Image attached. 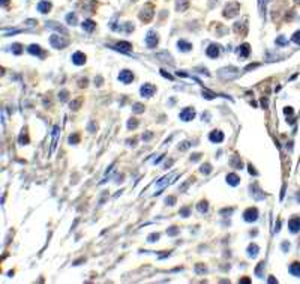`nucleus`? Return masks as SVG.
Listing matches in <instances>:
<instances>
[{
  "mask_svg": "<svg viewBox=\"0 0 300 284\" xmlns=\"http://www.w3.org/2000/svg\"><path fill=\"white\" fill-rule=\"evenodd\" d=\"M50 44H51L54 48H65L66 45L69 44L68 39H65L63 36H59V35H53L50 38Z\"/></svg>",
  "mask_w": 300,
  "mask_h": 284,
  "instance_id": "nucleus-1",
  "label": "nucleus"
},
{
  "mask_svg": "<svg viewBox=\"0 0 300 284\" xmlns=\"http://www.w3.org/2000/svg\"><path fill=\"white\" fill-rule=\"evenodd\" d=\"M119 80L123 84H128V83H131V81L134 80V74H132L131 71H128V69H123V71H120Z\"/></svg>",
  "mask_w": 300,
  "mask_h": 284,
  "instance_id": "nucleus-2",
  "label": "nucleus"
},
{
  "mask_svg": "<svg viewBox=\"0 0 300 284\" xmlns=\"http://www.w3.org/2000/svg\"><path fill=\"white\" fill-rule=\"evenodd\" d=\"M243 218H245V221H255V220L258 218L257 207H249L248 211H245V214H243Z\"/></svg>",
  "mask_w": 300,
  "mask_h": 284,
  "instance_id": "nucleus-3",
  "label": "nucleus"
},
{
  "mask_svg": "<svg viewBox=\"0 0 300 284\" xmlns=\"http://www.w3.org/2000/svg\"><path fill=\"white\" fill-rule=\"evenodd\" d=\"M158 35L155 33V32H149L146 36V44H147V47L149 48H155L156 45H158Z\"/></svg>",
  "mask_w": 300,
  "mask_h": 284,
  "instance_id": "nucleus-4",
  "label": "nucleus"
},
{
  "mask_svg": "<svg viewBox=\"0 0 300 284\" xmlns=\"http://www.w3.org/2000/svg\"><path fill=\"white\" fill-rule=\"evenodd\" d=\"M237 11H239V5L237 3H230V5H227V8L224 9V15L225 17H234L237 14Z\"/></svg>",
  "mask_w": 300,
  "mask_h": 284,
  "instance_id": "nucleus-5",
  "label": "nucleus"
},
{
  "mask_svg": "<svg viewBox=\"0 0 300 284\" xmlns=\"http://www.w3.org/2000/svg\"><path fill=\"white\" fill-rule=\"evenodd\" d=\"M140 92L143 96H146V98H150V96H153V93L156 92V87L153 84H144V86L140 89Z\"/></svg>",
  "mask_w": 300,
  "mask_h": 284,
  "instance_id": "nucleus-6",
  "label": "nucleus"
},
{
  "mask_svg": "<svg viewBox=\"0 0 300 284\" xmlns=\"http://www.w3.org/2000/svg\"><path fill=\"white\" fill-rule=\"evenodd\" d=\"M194 116H195V111H194V108H185L183 111L180 113V119L185 122H189L194 119Z\"/></svg>",
  "mask_w": 300,
  "mask_h": 284,
  "instance_id": "nucleus-7",
  "label": "nucleus"
},
{
  "mask_svg": "<svg viewBox=\"0 0 300 284\" xmlns=\"http://www.w3.org/2000/svg\"><path fill=\"white\" fill-rule=\"evenodd\" d=\"M152 17H153V9H152V6H147L146 11L143 9V12L140 14V18H141L144 23L150 21V20H152Z\"/></svg>",
  "mask_w": 300,
  "mask_h": 284,
  "instance_id": "nucleus-8",
  "label": "nucleus"
},
{
  "mask_svg": "<svg viewBox=\"0 0 300 284\" xmlns=\"http://www.w3.org/2000/svg\"><path fill=\"white\" fill-rule=\"evenodd\" d=\"M288 229H290L293 233L299 232L300 230V218L299 216H297V218H291V220L288 221Z\"/></svg>",
  "mask_w": 300,
  "mask_h": 284,
  "instance_id": "nucleus-9",
  "label": "nucleus"
},
{
  "mask_svg": "<svg viewBox=\"0 0 300 284\" xmlns=\"http://www.w3.org/2000/svg\"><path fill=\"white\" fill-rule=\"evenodd\" d=\"M72 62L75 63V65H84L86 63V56L83 54V53H74V56H72Z\"/></svg>",
  "mask_w": 300,
  "mask_h": 284,
  "instance_id": "nucleus-10",
  "label": "nucleus"
},
{
  "mask_svg": "<svg viewBox=\"0 0 300 284\" xmlns=\"http://www.w3.org/2000/svg\"><path fill=\"white\" fill-rule=\"evenodd\" d=\"M209 138H210V141H213V143H221L224 140V134L221 131H213V132H210Z\"/></svg>",
  "mask_w": 300,
  "mask_h": 284,
  "instance_id": "nucleus-11",
  "label": "nucleus"
},
{
  "mask_svg": "<svg viewBox=\"0 0 300 284\" xmlns=\"http://www.w3.org/2000/svg\"><path fill=\"white\" fill-rule=\"evenodd\" d=\"M50 9H51V3H50L48 0H42V2H39V5H38V11H39V12L47 14Z\"/></svg>",
  "mask_w": 300,
  "mask_h": 284,
  "instance_id": "nucleus-12",
  "label": "nucleus"
},
{
  "mask_svg": "<svg viewBox=\"0 0 300 284\" xmlns=\"http://www.w3.org/2000/svg\"><path fill=\"white\" fill-rule=\"evenodd\" d=\"M117 51H122V53H129L131 50H132V45L129 42H119L116 47H114Z\"/></svg>",
  "mask_w": 300,
  "mask_h": 284,
  "instance_id": "nucleus-13",
  "label": "nucleus"
},
{
  "mask_svg": "<svg viewBox=\"0 0 300 284\" xmlns=\"http://www.w3.org/2000/svg\"><path fill=\"white\" fill-rule=\"evenodd\" d=\"M206 53H207V56H209V57L215 59V57H218V56H219V47H218V45H210V47L206 50Z\"/></svg>",
  "mask_w": 300,
  "mask_h": 284,
  "instance_id": "nucleus-14",
  "label": "nucleus"
},
{
  "mask_svg": "<svg viewBox=\"0 0 300 284\" xmlns=\"http://www.w3.org/2000/svg\"><path fill=\"white\" fill-rule=\"evenodd\" d=\"M239 181H240V178L237 174H234V173H230V174L227 176V182H228L230 185H233V187H236V185L239 183Z\"/></svg>",
  "mask_w": 300,
  "mask_h": 284,
  "instance_id": "nucleus-15",
  "label": "nucleus"
},
{
  "mask_svg": "<svg viewBox=\"0 0 300 284\" xmlns=\"http://www.w3.org/2000/svg\"><path fill=\"white\" fill-rule=\"evenodd\" d=\"M249 51H251V50H249V45H248V44H243V45L240 47V50H239V56H240V57H248Z\"/></svg>",
  "mask_w": 300,
  "mask_h": 284,
  "instance_id": "nucleus-16",
  "label": "nucleus"
},
{
  "mask_svg": "<svg viewBox=\"0 0 300 284\" xmlns=\"http://www.w3.org/2000/svg\"><path fill=\"white\" fill-rule=\"evenodd\" d=\"M95 27H96V24H95L93 21L92 20H86L84 23H83V29L86 30V32H92L93 30Z\"/></svg>",
  "mask_w": 300,
  "mask_h": 284,
  "instance_id": "nucleus-17",
  "label": "nucleus"
},
{
  "mask_svg": "<svg viewBox=\"0 0 300 284\" xmlns=\"http://www.w3.org/2000/svg\"><path fill=\"white\" fill-rule=\"evenodd\" d=\"M290 272H291L293 275H296V277H300V263H293L291 266H290Z\"/></svg>",
  "mask_w": 300,
  "mask_h": 284,
  "instance_id": "nucleus-18",
  "label": "nucleus"
},
{
  "mask_svg": "<svg viewBox=\"0 0 300 284\" xmlns=\"http://www.w3.org/2000/svg\"><path fill=\"white\" fill-rule=\"evenodd\" d=\"M177 45H179V50H182V51H189L192 48V45L189 42H186V41H179Z\"/></svg>",
  "mask_w": 300,
  "mask_h": 284,
  "instance_id": "nucleus-19",
  "label": "nucleus"
},
{
  "mask_svg": "<svg viewBox=\"0 0 300 284\" xmlns=\"http://www.w3.org/2000/svg\"><path fill=\"white\" fill-rule=\"evenodd\" d=\"M29 53H30V54H36V56H41V54H42L41 47H39V45H35V44L29 47Z\"/></svg>",
  "mask_w": 300,
  "mask_h": 284,
  "instance_id": "nucleus-20",
  "label": "nucleus"
},
{
  "mask_svg": "<svg viewBox=\"0 0 300 284\" xmlns=\"http://www.w3.org/2000/svg\"><path fill=\"white\" fill-rule=\"evenodd\" d=\"M248 254L251 256V257H255L258 254V247L255 245V244H251L248 247Z\"/></svg>",
  "mask_w": 300,
  "mask_h": 284,
  "instance_id": "nucleus-21",
  "label": "nucleus"
},
{
  "mask_svg": "<svg viewBox=\"0 0 300 284\" xmlns=\"http://www.w3.org/2000/svg\"><path fill=\"white\" fill-rule=\"evenodd\" d=\"M231 165L234 168H242V159H240V156H233V161H231Z\"/></svg>",
  "mask_w": 300,
  "mask_h": 284,
  "instance_id": "nucleus-22",
  "label": "nucleus"
},
{
  "mask_svg": "<svg viewBox=\"0 0 300 284\" xmlns=\"http://www.w3.org/2000/svg\"><path fill=\"white\" fill-rule=\"evenodd\" d=\"M132 110H134V113H143L144 111V105L143 104H134L132 105Z\"/></svg>",
  "mask_w": 300,
  "mask_h": 284,
  "instance_id": "nucleus-23",
  "label": "nucleus"
},
{
  "mask_svg": "<svg viewBox=\"0 0 300 284\" xmlns=\"http://www.w3.org/2000/svg\"><path fill=\"white\" fill-rule=\"evenodd\" d=\"M186 8H188V2L186 0H179L177 2V9L179 11H185Z\"/></svg>",
  "mask_w": 300,
  "mask_h": 284,
  "instance_id": "nucleus-24",
  "label": "nucleus"
},
{
  "mask_svg": "<svg viewBox=\"0 0 300 284\" xmlns=\"http://www.w3.org/2000/svg\"><path fill=\"white\" fill-rule=\"evenodd\" d=\"M207 209H209V206H207V201H201V203L198 205V211H200L201 214L207 212Z\"/></svg>",
  "mask_w": 300,
  "mask_h": 284,
  "instance_id": "nucleus-25",
  "label": "nucleus"
},
{
  "mask_svg": "<svg viewBox=\"0 0 300 284\" xmlns=\"http://www.w3.org/2000/svg\"><path fill=\"white\" fill-rule=\"evenodd\" d=\"M66 21H68L69 24H75V23H77V15H75V14H69L68 17H66Z\"/></svg>",
  "mask_w": 300,
  "mask_h": 284,
  "instance_id": "nucleus-26",
  "label": "nucleus"
},
{
  "mask_svg": "<svg viewBox=\"0 0 300 284\" xmlns=\"http://www.w3.org/2000/svg\"><path fill=\"white\" fill-rule=\"evenodd\" d=\"M20 143H21V144H27V143H29V137H27L26 131H24V132L20 135Z\"/></svg>",
  "mask_w": 300,
  "mask_h": 284,
  "instance_id": "nucleus-27",
  "label": "nucleus"
},
{
  "mask_svg": "<svg viewBox=\"0 0 300 284\" xmlns=\"http://www.w3.org/2000/svg\"><path fill=\"white\" fill-rule=\"evenodd\" d=\"M78 141H80V135H78V134H74V135L69 137V143H71V144H77Z\"/></svg>",
  "mask_w": 300,
  "mask_h": 284,
  "instance_id": "nucleus-28",
  "label": "nucleus"
},
{
  "mask_svg": "<svg viewBox=\"0 0 300 284\" xmlns=\"http://www.w3.org/2000/svg\"><path fill=\"white\" fill-rule=\"evenodd\" d=\"M80 104H81V98H78V99H75V101H72V102H71V108H72V110H78Z\"/></svg>",
  "mask_w": 300,
  "mask_h": 284,
  "instance_id": "nucleus-29",
  "label": "nucleus"
},
{
  "mask_svg": "<svg viewBox=\"0 0 300 284\" xmlns=\"http://www.w3.org/2000/svg\"><path fill=\"white\" fill-rule=\"evenodd\" d=\"M210 172H212V168H210V165H209V164H203V165H201V173L209 174Z\"/></svg>",
  "mask_w": 300,
  "mask_h": 284,
  "instance_id": "nucleus-30",
  "label": "nucleus"
},
{
  "mask_svg": "<svg viewBox=\"0 0 300 284\" xmlns=\"http://www.w3.org/2000/svg\"><path fill=\"white\" fill-rule=\"evenodd\" d=\"M137 126H138L137 119H131V121L128 122V128L129 129H134V128H137Z\"/></svg>",
  "mask_w": 300,
  "mask_h": 284,
  "instance_id": "nucleus-31",
  "label": "nucleus"
},
{
  "mask_svg": "<svg viewBox=\"0 0 300 284\" xmlns=\"http://www.w3.org/2000/svg\"><path fill=\"white\" fill-rule=\"evenodd\" d=\"M177 233H179V229H177V227H171V229L167 230V234H170V236H176Z\"/></svg>",
  "mask_w": 300,
  "mask_h": 284,
  "instance_id": "nucleus-32",
  "label": "nucleus"
},
{
  "mask_svg": "<svg viewBox=\"0 0 300 284\" xmlns=\"http://www.w3.org/2000/svg\"><path fill=\"white\" fill-rule=\"evenodd\" d=\"M11 48H12V51L15 53V54H20V53H21V45H20V44H14Z\"/></svg>",
  "mask_w": 300,
  "mask_h": 284,
  "instance_id": "nucleus-33",
  "label": "nucleus"
},
{
  "mask_svg": "<svg viewBox=\"0 0 300 284\" xmlns=\"http://www.w3.org/2000/svg\"><path fill=\"white\" fill-rule=\"evenodd\" d=\"M263 267H264V262H261V263L258 265V267H257V269H255V274H257V275L260 277V278L263 277V274H261V269H263Z\"/></svg>",
  "mask_w": 300,
  "mask_h": 284,
  "instance_id": "nucleus-34",
  "label": "nucleus"
},
{
  "mask_svg": "<svg viewBox=\"0 0 300 284\" xmlns=\"http://www.w3.org/2000/svg\"><path fill=\"white\" fill-rule=\"evenodd\" d=\"M158 239H159V234H158V233H152V234L147 238L149 242H155V241H158Z\"/></svg>",
  "mask_w": 300,
  "mask_h": 284,
  "instance_id": "nucleus-35",
  "label": "nucleus"
},
{
  "mask_svg": "<svg viewBox=\"0 0 300 284\" xmlns=\"http://www.w3.org/2000/svg\"><path fill=\"white\" fill-rule=\"evenodd\" d=\"M203 95L206 96L207 99H212V98H215V96H216L215 93H212V92H207V90H203Z\"/></svg>",
  "mask_w": 300,
  "mask_h": 284,
  "instance_id": "nucleus-36",
  "label": "nucleus"
},
{
  "mask_svg": "<svg viewBox=\"0 0 300 284\" xmlns=\"http://www.w3.org/2000/svg\"><path fill=\"white\" fill-rule=\"evenodd\" d=\"M293 41H294L296 44H300V30L294 33V36H293Z\"/></svg>",
  "mask_w": 300,
  "mask_h": 284,
  "instance_id": "nucleus-37",
  "label": "nucleus"
},
{
  "mask_svg": "<svg viewBox=\"0 0 300 284\" xmlns=\"http://www.w3.org/2000/svg\"><path fill=\"white\" fill-rule=\"evenodd\" d=\"M165 203H167V205H170V206H173V205L176 203V197H167Z\"/></svg>",
  "mask_w": 300,
  "mask_h": 284,
  "instance_id": "nucleus-38",
  "label": "nucleus"
},
{
  "mask_svg": "<svg viewBox=\"0 0 300 284\" xmlns=\"http://www.w3.org/2000/svg\"><path fill=\"white\" fill-rule=\"evenodd\" d=\"M195 269H197V272H198V274H204V272H206V271H207V269H206V266H200V265H197V266H195Z\"/></svg>",
  "mask_w": 300,
  "mask_h": 284,
  "instance_id": "nucleus-39",
  "label": "nucleus"
},
{
  "mask_svg": "<svg viewBox=\"0 0 300 284\" xmlns=\"http://www.w3.org/2000/svg\"><path fill=\"white\" fill-rule=\"evenodd\" d=\"M66 96H68V92H66V90H63V92L60 93V96H59V98H60V99H62V101H66Z\"/></svg>",
  "mask_w": 300,
  "mask_h": 284,
  "instance_id": "nucleus-40",
  "label": "nucleus"
},
{
  "mask_svg": "<svg viewBox=\"0 0 300 284\" xmlns=\"http://www.w3.org/2000/svg\"><path fill=\"white\" fill-rule=\"evenodd\" d=\"M180 214H182V215H183V216H188V215H189V209H188V207H185V209H182V211H180Z\"/></svg>",
  "mask_w": 300,
  "mask_h": 284,
  "instance_id": "nucleus-41",
  "label": "nucleus"
},
{
  "mask_svg": "<svg viewBox=\"0 0 300 284\" xmlns=\"http://www.w3.org/2000/svg\"><path fill=\"white\" fill-rule=\"evenodd\" d=\"M285 114H287V116H288V114H293L291 107H287V108H285Z\"/></svg>",
  "mask_w": 300,
  "mask_h": 284,
  "instance_id": "nucleus-42",
  "label": "nucleus"
},
{
  "mask_svg": "<svg viewBox=\"0 0 300 284\" xmlns=\"http://www.w3.org/2000/svg\"><path fill=\"white\" fill-rule=\"evenodd\" d=\"M80 86H81V87L87 86V80H86V78H84V80H81V81H80Z\"/></svg>",
  "mask_w": 300,
  "mask_h": 284,
  "instance_id": "nucleus-43",
  "label": "nucleus"
},
{
  "mask_svg": "<svg viewBox=\"0 0 300 284\" xmlns=\"http://www.w3.org/2000/svg\"><path fill=\"white\" fill-rule=\"evenodd\" d=\"M249 173H251V174H257V172L254 170V167H252V165H249Z\"/></svg>",
  "mask_w": 300,
  "mask_h": 284,
  "instance_id": "nucleus-44",
  "label": "nucleus"
},
{
  "mask_svg": "<svg viewBox=\"0 0 300 284\" xmlns=\"http://www.w3.org/2000/svg\"><path fill=\"white\" fill-rule=\"evenodd\" d=\"M150 137H152V134H146V135H143V140H149Z\"/></svg>",
  "mask_w": 300,
  "mask_h": 284,
  "instance_id": "nucleus-45",
  "label": "nucleus"
},
{
  "mask_svg": "<svg viewBox=\"0 0 300 284\" xmlns=\"http://www.w3.org/2000/svg\"><path fill=\"white\" fill-rule=\"evenodd\" d=\"M240 283H249V278H243V280H240Z\"/></svg>",
  "mask_w": 300,
  "mask_h": 284,
  "instance_id": "nucleus-46",
  "label": "nucleus"
},
{
  "mask_svg": "<svg viewBox=\"0 0 300 284\" xmlns=\"http://www.w3.org/2000/svg\"><path fill=\"white\" fill-rule=\"evenodd\" d=\"M8 5V0H3V6H6Z\"/></svg>",
  "mask_w": 300,
  "mask_h": 284,
  "instance_id": "nucleus-47",
  "label": "nucleus"
}]
</instances>
